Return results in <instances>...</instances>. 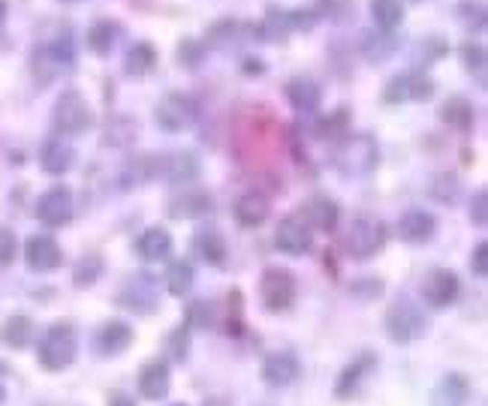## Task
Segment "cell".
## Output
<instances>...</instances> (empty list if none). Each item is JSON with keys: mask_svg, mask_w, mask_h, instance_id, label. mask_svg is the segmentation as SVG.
Segmentation results:
<instances>
[{"mask_svg": "<svg viewBox=\"0 0 488 406\" xmlns=\"http://www.w3.org/2000/svg\"><path fill=\"white\" fill-rule=\"evenodd\" d=\"M296 295H298V283H296L293 271L277 268V265L262 271V277H259V301H262V307H266L268 313H286L289 307L296 304Z\"/></svg>", "mask_w": 488, "mask_h": 406, "instance_id": "4", "label": "cell"}, {"mask_svg": "<svg viewBox=\"0 0 488 406\" xmlns=\"http://www.w3.org/2000/svg\"><path fill=\"white\" fill-rule=\"evenodd\" d=\"M72 211H76L72 193L70 187L63 184H54L52 189H45L40 202H36V217H40L45 226H67L72 220Z\"/></svg>", "mask_w": 488, "mask_h": 406, "instance_id": "12", "label": "cell"}, {"mask_svg": "<svg viewBox=\"0 0 488 406\" xmlns=\"http://www.w3.org/2000/svg\"><path fill=\"white\" fill-rule=\"evenodd\" d=\"M211 196L202 193V189H187V193L169 198L172 220H199V217L211 214Z\"/></svg>", "mask_w": 488, "mask_h": 406, "instance_id": "24", "label": "cell"}, {"mask_svg": "<svg viewBox=\"0 0 488 406\" xmlns=\"http://www.w3.org/2000/svg\"><path fill=\"white\" fill-rule=\"evenodd\" d=\"M214 325V307L205 298H196L187 307V328H211Z\"/></svg>", "mask_w": 488, "mask_h": 406, "instance_id": "36", "label": "cell"}, {"mask_svg": "<svg viewBox=\"0 0 488 406\" xmlns=\"http://www.w3.org/2000/svg\"><path fill=\"white\" fill-rule=\"evenodd\" d=\"M437 232V217L425 208H410L401 220H398V238L404 244H428Z\"/></svg>", "mask_w": 488, "mask_h": 406, "instance_id": "16", "label": "cell"}, {"mask_svg": "<svg viewBox=\"0 0 488 406\" xmlns=\"http://www.w3.org/2000/svg\"><path fill=\"white\" fill-rule=\"evenodd\" d=\"M0 401H4V388H0Z\"/></svg>", "mask_w": 488, "mask_h": 406, "instance_id": "52", "label": "cell"}, {"mask_svg": "<svg viewBox=\"0 0 488 406\" xmlns=\"http://www.w3.org/2000/svg\"><path fill=\"white\" fill-rule=\"evenodd\" d=\"M106 406H136V401L130 394H124V392H112L108 394V403Z\"/></svg>", "mask_w": 488, "mask_h": 406, "instance_id": "49", "label": "cell"}, {"mask_svg": "<svg viewBox=\"0 0 488 406\" xmlns=\"http://www.w3.org/2000/svg\"><path fill=\"white\" fill-rule=\"evenodd\" d=\"M374 367H377L374 352H361V355H356L347 367L341 370L338 383H334V397H338V401H350V397L359 392L361 379H365Z\"/></svg>", "mask_w": 488, "mask_h": 406, "instance_id": "18", "label": "cell"}, {"mask_svg": "<svg viewBox=\"0 0 488 406\" xmlns=\"http://www.w3.org/2000/svg\"><path fill=\"white\" fill-rule=\"evenodd\" d=\"M298 376H302V361H298L293 352H271V355L262 361V383L271 388L293 385Z\"/></svg>", "mask_w": 488, "mask_h": 406, "instance_id": "15", "label": "cell"}, {"mask_svg": "<svg viewBox=\"0 0 488 406\" xmlns=\"http://www.w3.org/2000/svg\"><path fill=\"white\" fill-rule=\"evenodd\" d=\"M6 15V0H0V18Z\"/></svg>", "mask_w": 488, "mask_h": 406, "instance_id": "51", "label": "cell"}, {"mask_svg": "<svg viewBox=\"0 0 488 406\" xmlns=\"http://www.w3.org/2000/svg\"><path fill=\"white\" fill-rule=\"evenodd\" d=\"M458 292H461V280L455 271H449V268H431L422 280V298H425V304L434 307V310L452 307Z\"/></svg>", "mask_w": 488, "mask_h": 406, "instance_id": "10", "label": "cell"}, {"mask_svg": "<svg viewBox=\"0 0 488 406\" xmlns=\"http://www.w3.org/2000/svg\"><path fill=\"white\" fill-rule=\"evenodd\" d=\"M470 271H474L479 280L488 277V244L485 241H479L474 247V256H470Z\"/></svg>", "mask_w": 488, "mask_h": 406, "instance_id": "47", "label": "cell"}, {"mask_svg": "<svg viewBox=\"0 0 488 406\" xmlns=\"http://www.w3.org/2000/svg\"><path fill=\"white\" fill-rule=\"evenodd\" d=\"M90 121H94V115H90L88 99L72 88L63 90L52 108V130L58 135H81L90 126Z\"/></svg>", "mask_w": 488, "mask_h": 406, "instance_id": "5", "label": "cell"}, {"mask_svg": "<svg viewBox=\"0 0 488 406\" xmlns=\"http://www.w3.org/2000/svg\"><path fill=\"white\" fill-rule=\"evenodd\" d=\"M284 94L289 99V106L296 108V112H305V115H314L316 108L323 103V90L316 85L314 78H305V76H296L286 81Z\"/></svg>", "mask_w": 488, "mask_h": 406, "instance_id": "22", "label": "cell"}, {"mask_svg": "<svg viewBox=\"0 0 488 406\" xmlns=\"http://www.w3.org/2000/svg\"><path fill=\"white\" fill-rule=\"evenodd\" d=\"M15 253H18V238L13 229L0 226V268H9L15 262Z\"/></svg>", "mask_w": 488, "mask_h": 406, "instance_id": "43", "label": "cell"}, {"mask_svg": "<svg viewBox=\"0 0 488 406\" xmlns=\"http://www.w3.org/2000/svg\"><path fill=\"white\" fill-rule=\"evenodd\" d=\"M474 103L465 97H449L446 103L440 106V121L449 124L452 130H470V124H474Z\"/></svg>", "mask_w": 488, "mask_h": 406, "instance_id": "29", "label": "cell"}, {"mask_svg": "<svg viewBox=\"0 0 488 406\" xmlns=\"http://www.w3.org/2000/svg\"><path fill=\"white\" fill-rule=\"evenodd\" d=\"M410 76L413 72H395V76L389 78V85L383 90L386 103L398 106V103H407V99H410Z\"/></svg>", "mask_w": 488, "mask_h": 406, "instance_id": "37", "label": "cell"}, {"mask_svg": "<svg viewBox=\"0 0 488 406\" xmlns=\"http://www.w3.org/2000/svg\"><path fill=\"white\" fill-rule=\"evenodd\" d=\"M428 196L440 205H455V198L461 196V180L455 175H434V180L428 184Z\"/></svg>", "mask_w": 488, "mask_h": 406, "instance_id": "35", "label": "cell"}, {"mask_svg": "<svg viewBox=\"0 0 488 406\" xmlns=\"http://www.w3.org/2000/svg\"><path fill=\"white\" fill-rule=\"evenodd\" d=\"M33 334H36V325H33L31 316L13 313L4 322V328H0V340H4L9 349H24V346H31Z\"/></svg>", "mask_w": 488, "mask_h": 406, "instance_id": "27", "label": "cell"}, {"mask_svg": "<svg viewBox=\"0 0 488 406\" xmlns=\"http://www.w3.org/2000/svg\"><path fill=\"white\" fill-rule=\"evenodd\" d=\"M103 271H106V259L99 256V253H88V256L79 259L76 271H72V286H76V289L94 286L97 280L103 277Z\"/></svg>", "mask_w": 488, "mask_h": 406, "instance_id": "33", "label": "cell"}, {"mask_svg": "<svg viewBox=\"0 0 488 406\" xmlns=\"http://www.w3.org/2000/svg\"><path fill=\"white\" fill-rule=\"evenodd\" d=\"M196 115H199L196 99L187 94H169L157 108H154V121H157L160 130H166V133L190 130V126L196 124Z\"/></svg>", "mask_w": 488, "mask_h": 406, "instance_id": "8", "label": "cell"}, {"mask_svg": "<svg viewBox=\"0 0 488 406\" xmlns=\"http://www.w3.org/2000/svg\"><path fill=\"white\" fill-rule=\"evenodd\" d=\"M24 262L36 274H49V271L63 265V250L52 235H33L24 244Z\"/></svg>", "mask_w": 488, "mask_h": 406, "instance_id": "13", "label": "cell"}, {"mask_svg": "<svg viewBox=\"0 0 488 406\" xmlns=\"http://www.w3.org/2000/svg\"><path fill=\"white\" fill-rule=\"evenodd\" d=\"M79 352V340H76V328L70 322H54L49 325V331L42 334L40 349H36V358L45 370L58 374V370L70 367L76 361Z\"/></svg>", "mask_w": 488, "mask_h": 406, "instance_id": "3", "label": "cell"}, {"mask_svg": "<svg viewBox=\"0 0 488 406\" xmlns=\"http://www.w3.org/2000/svg\"><path fill=\"white\" fill-rule=\"evenodd\" d=\"M193 277H196L193 265H190L187 259H175V262L169 265V271H166V289H169V295L184 298L190 289H193Z\"/></svg>", "mask_w": 488, "mask_h": 406, "instance_id": "32", "label": "cell"}, {"mask_svg": "<svg viewBox=\"0 0 488 406\" xmlns=\"http://www.w3.org/2000/svg\"><path fill=\"white\" fill-rule=\"evenodd\" d=\"M193 253L205 262V265L223 268L226 256H230V247H226V238L214 229V226H202V229H196V235H193Z\"/></svg>", "mask_w": 488, "mask_h": 406, "instance_id": "19", "label": "cell"}, {"mask_svg": "<svg viewBox=\"0 0 488 406\" xmlns=\"http://www.w3.org/2000/svg\"><path fill=\"white\" fill-rule=\"evenodd\" d=\"M175 406H184V403H175Z\"/></svg>", "mask_w": 488, "mask_h": 406, "instance_id": "53", "label": "cell"}, {"mask_svg": "<svg viewBox=\"0 0 488 406\" xmlns=\"http://www.w3.org/2000/svg\"><path fill=\"white\" fill-rule=\"evenodd\" d=\"M380 148L374 142V135L368 133H350L347 139L341 142L338 157H334V166L343 178H368L371 171L377 169Z\"/></svg>", "mask_w": 488, "mask_h": 406, "instance_id": "1", "label": "cell"}, {"mask_svg": "<svg viewBox=\"0 0 488 406\" xmlns=\"http://www.w3.org/2000/svg\"><path fill=\"white\" fill-rule=\"evenodd\" d=\"M458 18L465 22L467 27H483L485 24V4L483 0H465V4H458Z\"/></svg>", "mask_w": 488, "mask_h": 406, "instance_id": "40", "label": "cell"}, {"mask_svg": "<svg viewBox=\"0 0 488 406\" xmlns=\"http://www.w3.org/2000/svg\"><path fill=\"white\" fill-rule=\"evenodd\" d=\"M314 22H316V15L307 13V9H277V6H271L266 13V18H262L259 33H262V40L277 42V40H286L293 31H307V27H314Z\"/></svg>", "mask_w": 488, "mask_h": 406, "instance_id": "9", "label": "cell"}, {"mask_svg": "<svg viewBox=\"0 0 488 406\" xmlns=\"http://www.w3.org/2000/svg\"><path fill=\"white\" fill-rule=\"evenodd\" d=\"M172 250H175V244H172V235L163 226H148L136 241V253L145 262H169Z\"/></svg>", "mask_w": 488, "mask_h": 406, "instance_id": "21", "label": "cell"}, {"mask_svg": "<svg viewBox=\"0 0 488 406\" xmlns=\"http://www.w3.org/2000/svg\"><path fill=\"white\" fill-rule=\"evenodd\" d=\"M350 295L361 298V301H374L377 295H383V283L374 277H361V280H352L350 283Z\"/></svg>", "mask_w": 488, "mask_h": 406, "instance_id": "42", "label": "cell"}, {"mask_svg": "<svg viewBox=\"0 0 488 406\" xmlns=\"http://www.w3.org/2000/svg\"><path fill=\"white\" fill-rule=\"evenodd\" d=\"M117 304L127 307V310H133V313H139V316L154 313V310H157V304H160L157 277L148 274V271H139V274H133L121 286V292H117Z\"/></svg>", "mask_w": 488, "mask_h": 406, "instance_id": "7", "label": "cell"}, {"mask_svg": "<svg viewBox=\"0 0 488 406\" xmlns=\"http://www.w3.org/2000/svg\"><path fill=\"white\" fill-rule=\"evenodd\" d=\"M205 406H230V401H226V397H221V394H217V397H208V403Z\"/></svg>", "mask_w": 488, "mask_h": 406, "instance_id": "50", "label": "cell"}, {"mask_svg": "<svg viewBox=\"0 0 488 406\" xmlns=\"http://www.w3.org/2000/svg\"><path fill=\"white\" fill-rule=\"evenodd\" d=\"M199 160L196 153L190 151H172V153H160V178L166 184H190V180L199 178Z\"/></svg>", "mask_w": 488, "mask_h": 406, "instance_id": "17", "label": "cell"}, {"mask_svg": "<svg viewBox=\"0 0 488 406\" xmlns=\"http://www.w3.org/2000/svg\"><path fill=\"white\" fill-rule=\"evenodd\" d=\"M461 60H465V69L470 72H483L485 69V49L479 42H465L458 49Z\"/></svg>", "mask_w": 488, "mask_h": 406, "instance_id": "39", "label": "cell"}, {"mask_svg": "<svg viewBox=\"0 0 488 406\" xmlns=\"http://www.w3.org/2000/svg\"><path fill=\"white\" fill-rule=\"evenodd\" d=\"M72 162H76V151H72L63 139H49L42 144L40 166H42L45 175H52V178L67 175V171L72 169Z\"/></svg>", "mask_w": 488, "mask_h": 406, "instance_id": "25", "label": "cell"}, {"mask_svg": "<svg viewBox=\"0 0 488 406\" xmlns=\"http://www.w3.org/2000/svg\"><path fill=\"white\" fill-rule=\"evenodd\" d=\"M117 33H121V27H117L115 22H97V24L88 27V40L85 42H88V49L94 54L106 58V54L115 49Z\"/></svg>", "mask_w": 488, "mask_h": 406, "instance_id": "31", "label": "cell"}, {"mask_svg": "<svg viewBox=\"0 0 488 406\" xmlns=\"http://www.w3.org/2000/svg\"><path fill=\"white\" fill-rule=\"evenodd\" d=\"M386 238L389 232L383 220H377V217H356L347 229V253L352 259L368 262L386 247Z\"/></svg>", "mask_w": 488, "mask_h": 406, "instance_id": "6", "label": "cell"}, {"mask_svg": "<svg viewBox=\"0 0 488 406\" xmlns=\"http://www.w3.org/2000/svg\"><path fill=\"white\" fill-rule=\"evenodd\" d=\"M154 67H157V51H154L151 42L130 45V51H127V58H124L127 76H148Z\"/></svg>", "mask_w": 488, "mask_h": 406, "instance_id": "30", "label": "cell"}, {"mask_svg": "<svg viewBox=\"0 0 488 406\" xmlns=\"http://www.w3.org/2000/svg\"><path fill=\"white\" fill-rule=\"evenodd\" d=\"M320 4L329 9L332 18H338V13H350L352 9V0H320Z\"/></svg>", "mask_w": 488, "mask_h": 406, "instance_id": "48", "label": "cell"}, {"mask_svg": "<svg viewBox=\"0 0 488 406\" xmlns=\"http://www.w3.org/2000/svg\"><path fill=\"white\" fill-rule=\"evenodd\" d=\"M383 328L392 343H416L425 337L428 331V319H425L422 307L410 301V298H398V301L389 304V310L383 316Z\"/></svg>", "mask_w": 488, "mask_h": 406, "instance_id": "2", "label": "cell"}, {"mask_svg": "<svg viewBox=\"0 0 488 406\" xmlns=\"http://www.w3.org/2000/svg\"><path fill=\"white\" fill-rule=\"evenodd\" d=\"M275 244L286 256H305L314 247V229L302 220V214H289L277 223Z\"/></svg>", "mask_w": 488, "mask_h": 406, "instance_id": "11", "label": "cell"}, {"mask_svg": "<svg viewBox=\"0 0 488 406\" xmlns=\"http://www.w3.org/2000/svg\"><path fill=\"white\" fill-rule=\"evenodd\" d=\"M371 18H374L380 31H395L404 22L401 0H371Z\"/></svg>", "mask_w": 488, "mask_h": 406, "instance_id": "34", "label": "cell"}, {"mask_svg": "<svg viewBox=\"0 0 488 406\" xmlns=\"http://www.w3.org/2000/svg\"><path fill=\"white\" fill-rule=\"evenodd\" d=\"M166 349H169L172 361H187V355H190V328L187 325H178V328L169 334Z\"/></svg>", "mask_w": 488, "mask_h": 406, "instance_id": "38", "label": "cell"}, {"mask_svg": "<svg viewBox=\"0 0 488 406\" xmlns=\"http://www.w3.org/2000/svg\"><path fill=\"white\" fill-rule=\"evenodd\" d=\"M199 60H202V42H193V40H184L178 45V63L187 69H196Z\"/></svg>", "mask_w": 488, "mask_h": 406, "instance_id": "44", "label": "cell"}, {"mask_svg": "<svg viewBox=\"0 0 488 406\" xmlns=\"http://www.w3.org/2000/svg\"><path fill=\"white\" fill-rule=\"evenodd\" d=\"M268 208L271 205H268L266 196L248 193L235 202V220H239V226H244V229H257V226H262L268 220Z\"/></svg>", "mask_w": 488, "mask_h": 406, "instance_id": "26", "label": "cell"}, {"mask_svg": "<svg viewBox=\"0 0 488 406\" xmlns=\"http://www.w3.org/2000/svg\"><path fill=\"white\" fill-rule=\"evenodd\" d=\"M470 220H474V226H483L488 223V189H476V196H474V202H470Z\"/></svg>", "mask_w": 488, "mask_h": 406, "instance_id": "45", "label": "cell"}, {"mask_svg": "<svg viewBox=\"0 0 488 406\" xmlns=\"http://www.w3.org/2000/svg\"><path fill=\"white\" fill-rule=\"evenodd\" d=\"M361 42H374V51H368L371 60H383L395 51V40L389 33H361Z\"/></svg>", "mask_w": 488, "mask_h": 406, "instance_id": "41", "label": "cell"}, {"mask_svg": "<svg viewBox=\"0 0 488 406\" xmlns=\"http://www.w3.org/2000/svg\"><path fill=\"white\" fill-rule=\"evenodd\" d=\"M139 394L145 401H163V397L169 394V385H172V376H169V364L166 361H148V364H142L139 370Z\"/></svg>", "mask_w": 488, "mask_h": 406, "instance_id": "20", "label": "cell"}, {"mask_svg": "<svg viewBox=\"0 0 488 406\" xmlns=\"http://www.w3.org/2000/svg\"><path fill=\"white\" fill-rule=\"evenodd\" d=\"M434 97V81L428 76H410V99L413 103H425V99Z\"/></svg>", "mask_w": 488, "mask_h": 406, "instance_id": "46", "label": "cell"}, {"mask_svg": "<svg viewBox=\"0 0 488 406\" xmlns=\"http://www.w3.org/2000/svg\"><path fill=\"white\" fill-rule=\"evenodd\" d=\"M302 220L311 226V229L334 232V229H338V220H341V208H338V202H334V198H329V196H314L311 202L305 205Z\"/></svg>", "mask_w": 488, "mask_h": 406, "instance_id": "23", "label": "cell"}, {"mask_svg": "<svg viewBox=\"0 0 488 406\" xmlns=\"http://www.w3.org/2000/svg\"><path fill=\"white\" fill-rule=\"evenodd\" d=\"M136 340V331L130 322L124 319H108L99 325L97 337H94V349L99 358H115L121 355V352L130 349V343Z\"/></svg>", "mask_w": 488, "mask_h": 406, "instance_id": "14", "label": "cell"}, {"mask_svg": "<svg viewBox=\"0 0 488 406\" xmlns=\"http://www.w3.org/2000/svg\"><path fill=\"white\" fill-rule=\"evenodd\" d=\"M470 401V383L467 376L449 374L440 379L437 392H434V403L437 406H465Z\"/></svg>", "mask_w": 488, "mask_h": 406, "instance_id": "28", "label": "cell"}]
</instances>
